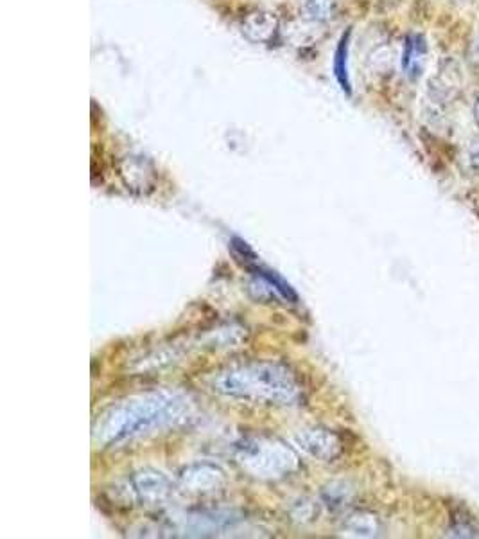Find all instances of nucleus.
<instances>
[{"label":"nucleus","instance_id":"obj_1","mask_svg":"<svg viewBox=\"0 0 479 539\" xmlns=\"http://www.w3.org/2000/svg\"><path fill=\"white\" fill-rule=\"evenodd\" d=\"M218 390L228 396L266 399L289 405L297 401L300 387L291 372L279 365H250L219 376Z\"/></svg>","mask_w":479,"mask_h":539},{"label":"nucleus","instance_id":"obj_2","mask_svg":"<svg viewBox=\"0 0 479 539\" xmlns=\"http://www.w3.org/2000/svg\"><path fill=\"white\" fill-rule=\"evenodd\" d=\"M182 403V399L176 396H158V394L124 403L121 407L114 408L110 414H106L105 419H101L103 432H96V435H101L103 441L108 444L126 441L139 433L148 432L153 426L175 419L173 408L180 407Z\"/></svg>","mask_w":479,"mask_h":539},{"label":"nucleus","instance_id":"obj_3","mask_svg":"<svg viewBox=\"0 0 479 539\" xmlns=\"http://www.w3.org/2000/svg\"><path fill=\"white\" fill-rule=\"evenodd\" d=\"M427 44L424 36L410 35L404 40V51H402V71L406 78L411 81L420 78V74L426 67Z\"/></svg>","mask_w":479,"mask_h":539},{"label":"nucleus","instance_id":"obj_4","mask_svg":"<svg viewBox=\"0 0 479 539\" xmlns=\"http://www.w3.org/2000/svg\"><path fill=\"white\" fill-rule=\"evenodd\" d=\"M279 29V22L275 15L257 11L243 22V33L248 40L255 44H268L271 42Z\"/></svg>","mask_w":479,"mask_h":539},{"label":"nucleus","instance_id":"obj_5","mask_svg":"<svg viewBox=\"0 0 479 539\" xmlns=\"http://www.w3.org/2000/svg\"><path fill=\"white\" fill-rule=\"evenodd\" d=\"M349 45H350V31H347L345 35L341 36L338 47H336V53H334V76L340 83L341 90L345 94H352V85H350L349 76Z\"/></svg>","mask_w":479,"mask_h":539},{"label":"nucleus","instance_id":"obj_6","mask_svg":"<svg viewBox=\"0 0 479 539\" xmlns=\"http://www.w3.org/2000/svg\"><path fill=\"white\" fill-rule=\"evenodd\" d=\"M347 531L352 536H359V538H372V536L379 534L381 525L374 514H354V516H350L349 523H347Z\"/></svg>","mask_w":479,"mask_h":539},{"label":"nucleus","instance_id":"obj_7","mask_svg":"<svg viewBox=\"0 0 479 539\" xmlns=\"http://www.w3.org/2000/svg\"><path fill=\"white\" fill-rule=\"evenodd\" d=\"M336 6H338V0H307L305 2V13L313 20L327 22V20L334 17Z\"/></svg>","mask_w":479,"mask_h":539},{"label":"nucleus","instance_id":"obj_8","mask_svg":"<svg viewBox=\"0 0 479 539\" xmlns=\"http://www.w3.org/2000/svg\"><path fill=\"white\" fill-rule=\"evenodd\" d=\"M252 270L253 272H257V275H261L262 279L268 283V286H273L284 299L297 302V293L293 292V288L284 279H280L279 275L275 274V272L264 270V268H252Z\"/></svg>","mask_w":479,"mask_h":539},{"label":"nucleus","instance_id":"obj_9","mask_svg":"<svg viewBox=\"0 0 479 539\" xmlns=\"http://www.w3.org/2000/svg\"><path fill=\"white\" fill-rule=\"evenodd\" d=\"M449 536H456V538H478L479 532L472 523L458 522L454 523L453 527L449 529Z\"/></svg>","mask_w":479,"mask_h":539},{"label":"nucleus","instance_id":"obj_10","mask_svg":"<svg viewBox=\"0 0 479 539\" xmlns=\"http://www.w3.org/2000/svg\"><path fill=\"white\" fill-rule=\"evenodd\" d=\"M469 160H471L472 168L479 169V142L472 146L471 153H469Z\"/></svg>","mask_w":479,"mask_h":539},{"label":"nucleus","instance_id":"obj_11","mask_svg":"<svg viewBox=\"0 0 479 539\" xmlns=\"http://www.w3.org/2000/svg\"><path fill=\"white\" fill-rule=\"evenodd\" d=\"M472 115H474V121H476V124L479 126V96L478 99H476V103H474V108H472Z\"/></svg>","mask_w":479,"mask_h":539}]
</instances>
